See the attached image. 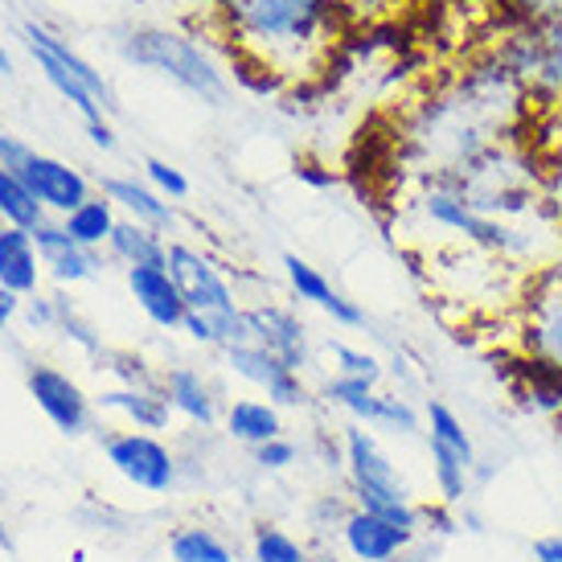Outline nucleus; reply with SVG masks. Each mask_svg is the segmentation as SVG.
<instances>
[{
    "mask_svg": "<svg viewBox=\"0 0 562 562\" xmlns=\"http://www.w3.org/2000/svg\"><path fill=\"white\" fill-rule=\"evenodd\" d=\"M538 108L509 66L488 49L456 66L448 79L415 99L398 120V165L406 186L464 169L488 148L533 140Z\"/></svg>",
    "mask_w": 562,
    "mask_h": 562,
    "instance_id": "1",
    "label": "nucleus"
},
{
    "mask_svg": "<svg viewBox=\"0 0 562 562\" xmlns=\"http://www.w3.org/2000/svg\"><path fill=\"white\" fill-rule=\"evenodd\" d=\"M210 13L238 75L259 91L325 75L353 25L345 0H210Z\"/></svg>",
    "mask_w": 562,
    "mask_h": 562,
    "instance_id": "2",
    "label": "nucleus"
},
{
    "mask_svg": "<svg viewBox=\"0 0 562 562\" xmlns=\"http://www.w3.org/2000/svg\"><path fill=\"white\" fill-rule=\"evenodd\" d=\"M436 186L456 189L484 218H533L542 214V148L533 140L497 144L464 169L436 177Z\"/></svg>",
    "mask_w": 562,
    "mask_h": 562,
    "instance_id": "3",
    "label": "nucleus"
},
{
    "mask_svg": "<svg viewBox=\"0 0 562 562\" xmlns=\"http://www.w3.org/2000/svg\"><path fill=\"white\" fill-rule=\"evenodd\" d=\"M165 267L177 280L181 296H186V333L193 345L202 349H231V345L250 341L247 337V304L238 300L231 276L222 271L218 259H210L202 247L193 243H169Z\"/></svg>",
    "mask_w": 562,
    "mask_h": 562,
    "instance_id": "4",
    "label": "nucleus"
},
{
    "mask_svg": "<svg viewBox=\"0 0 562 562\" xmlns=\"http://www.w3.org/2000/svg\"><path fill=\"white\" fill-rule=\"evenodd\" d=\"M341 431V452H345V493L353 501V509H366V514L391 521L398 530L423 533V509L427 501L415 497V488L406 481V469L391 456L386 439L361 427V423H345L337 427Z\"/></svg>",
    "mask_w": 562,
    "mask_h": 562,
    "instance_id": "5",
    "label": "nucleus"
},
{
    "mask_svg": "<svg viewBox=\"0 0 562 562\" xmlns=\"http://www.w3.org/2000/svg\"><path fill=\"white\" fill-rule=\"evenodd\" d=\"M115 54L124 63L172 82L177 91H186L189 99H198L205 108H226L231 103L235 82L226 75V66L189 33L169 30V25H132L115 37Z\"/></svg>",
    "mask_w": 562,
    "mask_h": 562,
    "instance_id": "6",
    "label": "nucleus"
},
{
    "mask_svg": "<svg viewBox=\"0 0 562 562\" xmlns=\"http://www.w3.org/2000/svg\"><path fill=\"white\" fill-rule=\"evenodd\" d=\"M505 321L517 358L562 394V259L533 271Z\"/></svg>",
    "mask_w": 562,
    "mask_h": 562,
    "instance_id": "7",
    "label": "nucleus"
},
{
    "mask_svg": "<svg viewBox=\"0 0 562 562\" xmlns=\"http://www.w3.org/2000/svg\"><path fill=\"white\" fill-rule=\"evenodd\" d=\"M497 58L521 79L538 108L533 140L547 132H562V13L538 25L505 30L497 42Z\"/></svg>",
    "mask_w": 562,
    "mask_h": 562,
    "instance_id": "8",
    "label": "nucleus"
},
{
    "mask_svg": "<svg viewBox=\"0 0 562 562\" xmlns=\"http://www.w3.org/2000/svg\"><path fill=\"white\" fill-rule=\"evenodd\" d=\"M21 42H25L30 58L37 63V70H42V79L63 94L70 108L79 111L82 124L108 120L111 111H115V91H111L108 75L94 63H87L66 37L49 33L46 25H37V21H25V25H21Z\"/></svg>",
    "mask_w": 562,
    "mask_h": 562,
    "instance_id": "9",
    "label": "nucleus"
},
{
    "mask_svg": "<svg viewBox=\"0 0 562 562\" xmlns=\"http://www.w3.org/2000/svg\"><path fill=\"white\" fill-rule=\"evenodd\" d=\"M99 452L108 460V469L124 484H132L144 497H169L181 484V456L172 452V443L153 431H132V427H103Z\"/></svg>",
    "mask_w": 562,
    "mask_h": 562,
    "instance_id": "10",
    "label": "nucleus"
},
{
    "mask_svg": "<svg viewBox=\"0 0 562 562\" xmlns=\"http://www.w3.org/2000/svg\"><path fill=\"white\" fill-rule=\"evenodd\" d=\"M321 398L349 415V423H361L382 439H415L423 436V406L411 403L406 391H382L358 378L333 374L321 386Z\"/></svg>",
    "mask_w": 562,
    "mask_h": 562,
    "instance_id": "11",
    "label": "nucleus"
},
{
    "mask_svg": "<svg viewBox=\"0 0 562 562\" xmlns=\"http://www.w3.org/2000/svg\"><path fill=\"white\" fill-rule=\"evenodd\" d=\"M25 391L37 403V411L49 419V427L66 439H82L94 431V394H87L75 374H66L54 361H25Z\"/></svg>",
    "mask_w": 562,
    "mask_h": 562,
    "instance_id": "12",
    "label": "nucleus"
},
{
    "mask_svg": "<svg viewBox=\"0 0 562 562\" xmlns=\"http://www.w3.org/2000/svg\"><path fill=\"white\" fill-rule=\"evenodd\" d=\"M222 366H226V374L247 382L250 394H263L267 403L280 406L283 415L288 411H304V406L313 403V391H308L304 374L288 370L276 353H267L263 345L255 341L231 345V349H222Z\"/></svg>",
    "mask_w": 562,
    "mask_h": 562,
    "instance_id": "13",
    "label": "nucleus"
},
{
    "mask_svg": "<svg viewBox=\"0 0 562 562\" xmlns=\"http://www.w3.org/2000/svg\"><path fill=\"white\" fill-rule=\"evenodd\" d=\"M247 337L255 345H263L267 353H276L296 374H308L316 366L313 328H308V321L296 308H288V304H276V300L247 304Z\"/></svg>",
    "mask_w": 562,
    "mask_h": 562,
    "instance_id": "14",
    "label": "nucleus"
},
{
    "mask_svg": "<svg viewBox=\"0 0 562 562\" xmlns=\"http://www.w3.org/2000/svg\"><path fill=\"white\" fill-rule=\"evenodd\" d=\"M13 172L30 186L33 198L46 205L49 218H66L87 198H94V181L79 165H70L63 157H49V153H37V148H25L21 160L13 165Z\"/></svg>",
    "mask_w": 562,
    "mask_h": 562,
    "instance_id": "15",
    "label": "nucleus"
},
{
    "mask_svg": "<svg viewBox=\"0 0 562 562\" xmlns=\"http://www.w3.org/2000/svg\"><path fill=\"white\" fill-rule=\"evenodd\" d=\"M160 391L169 398L172 415L193 427V431H214L222 427V411H226V398H222L218 382L205 374L202 366L193 361H172L160 370Z\"/></svg>",
    "mask_w": 562,
    "mask_h": 562,
    "instance_id": "16",
    "label": "nucleus"
},
{
    "mask_svg": "<svg viewBox=\"0 0 562 562\" xmlns=\"http://www.w3.org/2000/svg\"><path fill=\"white\" fill-rule=\"evenodd\" d=\"M33 243H37V255H42V271L54 288H79V283H91L103 276L108 267V255L103 250H91L75 243V238L63 231V222L49 218L33 231Z\"/></svg>",
    "mask_w": 562,
    "mask_h": 562,
    "instance_id": "17",
    "label": "nucleus"
},
{
    "mask_svg": "<svg viewBox=\"0 0 562 562\" xmlns=\"http://www.w3.org/2000/svg\"><path fill=\"white\" fill-rule=\"evenodd\" d=\"M283 280H288V288H292V296H296L300 304H313V308H321L333 325L370 328V313L361 308L358 300H349L345 292H337L325 271H321V267H313L308 259H300L296 250H283Z\"/></svg>",
    "mask_w": 562,
    "mask_h": 562,
    "instance_id": "18",
    "label": "nucleus"
},
{
    "mask_svg": "<svg viewBox=\"0 0 562 562\" xmlns=\"http://www.w3.org/2000/svg\"><path fill=\"white\" fill-rule=\"evenodd\" d=\"M124 283L132 304L140 308L148 325L160 328V333H181V325H186V296H181L177 280L169 276V267H127Z\"/></svg>",
    "mask_w": 562,
    "mask_h": 562,
    "instance_id": "19",
    "label": "nucleus"
},
{
    "mask_svg": "<svg viewBox=\"0 0 562 562\" xmlns=\"http://www.w3.org/2000/svg\"><path fill=\"white\" fill-rule=\"evenodd\" d=\"M419 542L415 533L398 530L382 517L366 514V509H349L337 530V550L349 562H394L403 550H411Z\"/></svg>",
    "mask_w": 562,
    "mask_h": 562,
    "instance_id": "20",
    "label": "nucleus"
},
{
    "mask_svg": "<svg viewBox=\"0 0 562 562\" xmlns=\"http://www.w3.org/2000/svg\"><path fill=\"white\" fill-rule=\"evenodd\" d=\"M94 406L103 415H115L120 427L153 431V436H169L172 423H177L160 386H103V391L94 394Z\"/></svg>",
    "mask_w": 562,
    "mask_h": 562,
    "instance_id": "21",
    "label": "nucleus"
},
{
    "mask_svg": "<svg viewBox=\"0 0 562 562\" xmlns=\"http://www.w3.org/2000/svg\"><path fill=\"white\" fill-rule=\"evenodd\" d=\"M99 193L115 202L120 218H132V222H140V226H153V231H160V235H169L172 226H177V205H172L169 198H160L157 189L148 186L144 177L108 172V177L99 181Z\"/></svg>",
    "mask_w": 562,
    "mask_h": 562,
    "instance_id": "22",
    "label": "nucleus"
},
{
    "mask_svg": "<svg viewBox=\"0 0 562 562\" xmlns=\"http://www.w3.org/2000/svg\"><path fill=\"white\" fill-rule=\"evenodd\" d=\"M222 436L231 443H243V448H259V443H271V439L288 436V419L276 403H267L263 394H235L226 398V411H222Z\"/></svg>",
    "mask_w": 562,
    "mask_h": 562,
    "instance_id": "23",
    "label": "nucleus"
},
{
    "mask_svg": "<svg viewBox=\"0 0 562 562\" xmlns=\"http://www.w3.org/2000/svg\"><path fill=\"white\" fill-rule=\"evenodd\" d=\"M42 255L33 243V231H16V226H0V288L13 296L30 300L42 292Z\"/></svg>",
    "mask_w": 562,
    "mask_h": 562,
    "instance_id": "24",
    "label": "nucleus"
},
{
    "mask_svg": "<svg viewBox=\"0 0 562 562\" xmlns=\"http://www.w3.org/2000/svg\"><path fill=\"white\" fill-rule=\"evenodd\" d=\"M111 263L127 267H153V263H165V255H169V238L153 231V226H140V222L132 218H120V226L111 231L108 247H103Z\"/></svg>",
    "mask_w": 562,
    "mask_h": 562,
    "instance_id": "25",
    "label": "nucleus"
},
{
    "mask_svg": "<svg viewBox=\"0 0 562 562\" xmlns=\"http://www.w3.org/2000/svg\"><path fill=\"white\" fill-rule=\"evenodd\" d=\"M169 559L172 562H238V547L222 530L205 521H186L169 533Z\"/></svg>",
    "mask_w": 562,
    "mask_h": 562,
    "instance_id": "26",
    "label": "nucleus"
},
{
    "mask_svg": "<svg viewBox=\"0 0 562 562\" xmlns=\"http://www.w3.org/2000/svg\"><path fill=\"white\" fill-rule=\"evenodd\" d=\"M250 562H316V547L308 538H296L280 521H255L247 538Z\"/></svg>",
    "mask_w": 562,
    "mask_h": 562,
    "instance_id": "27",
    "label": "nucleus"
},
{
    "mask_svg": "<svg viewBox=\"0 0 562 562\" xmlns=\"http://www.w3.org/2000/svg\"><path fill=\"white\" fill-rule=\"evenodd\" d=\"M58 222H63V231L75 238V243H82V247H91V250H103L108 247L111 231L120 226V210H115L111 198L94 193V198H87L79 210H70V214Z\"/></svg>",
    "mask_w": 562,
    "mask_h": 562,
    "instance_id": "28",
    "label": "nucleus"
},
{
    "mask_svg": "<svg viewBox=\"0 0 562 562\" xmlns=\"http://www.w3.org/2000/svg\"><path fill=\"white\" fill-rule=\"evenodd\" d=\"M49 222L46 205L30 193V186L16 177L13 169L0 165V226H16V231H37Z\"/></svg>",
    "mask_w": 562,
    "mask_h": 562,
    "instance_id": "29",
    "label": "nucleus"
},
{
    "mask_svg": "<svg viewBox=\"0 0 562 562\" xmlns=\"http://www.w3.org/2000/svg\"><path fill=\"white\" fill-rule=\"evenodd\" d=\"M349 509H353L349 493H333V488H328V493H316V497L304 505V526L313 533L308 542H313V547H333Z\"/></svg>",
    "mask_w": 562,
    "mask_h": 562,
    "instance_id": "30",
    "label": "nucleus"
},
{
    "mask_svg": "<svg viewBox=\"0 0 562 562\" xmlns=\"http://www.w3.org/2000/svg\"><path fill=\"white\" fill-rule=\"evenodd\" d=\"M54 304H58V321H54V337H66V341L82 349L91 361H99L108 353V345H103V333L87 321V316L75 308V300L66 296V292H54Z\"/></svg>",
    "mask_w": 562,
    "mask_h": 562,
    "instance_id": "31",
    "label": "nucleus"
},
{
    "mask_svg": "<svg viewBox=\"0 0 562 562\" xmlns=\"http://www.w3.org/2000/svg\"><path fill=\"white\" fill-rule=\"evenodd\" d=\"M328 358H333V374L341 378H358V382H370V386H382V378H386L382 358L366 345L328 341Z\"/></svg>",
    "mask_w": 562,
    "mask_h": 562,
    "instance_id": "32",
    "label": "nucleus"
},
{
    "mask_svg": "<svg viewBox=\"0 0 562 562\" xmlns=\"http://www.w3.org/2000/svg\"><path fill=\"white\" fill-rule=\"evenodd\" d=\"M99 370H108L111 386H160V370L132 349H108L99 358Z\"/></svg>",
    "mask_w": 562,
    "mask_h": 562,
    "instance_id": "33",
    "label": "nucleus"
},
{
    "mask_svg": "<svg viewBox=\"0 0 562 562\" xmlns=\"http://www.w3.org/2000/svg\"><path fill=\"white\" fill-rule=\"evenodd\" d=\"M300 456H304V448H300L292 436H280L271 439V443H259V448H250V464L259 472H267V476H283V472H292L300 464Z\"/></svg>",
    "mask_w": 562,
    "mask_h": 562,
    "instance_id": "34",
    "label": "nucleus"
},
{
    "mask_svg": "<svg viewBox=\"0 0 562 562\" xmlns=\"http://www.w3.org/2000/svg\"><path fill=\"white\" fill-rule=\"evenodd\" d=\"M144 181L157 189L160 198H169L172 205L186 202L189 193H193V186H189V177L177 165H169L165 157H144Z\"/></svg>",
    "mask_w": 562,
    "mask_h": 562,
    "instance_id": "35",
    "label": "nucleus"
},
{
    "mask_svg": "<svg viewBox=\"0 0 562 562\" xmlns=\"http://www.w3.org/2000/svg\"><path fill=\"white\" fill-rule=\"evenodd\" d=\"M497 13L505 16V30H521L562 13V0H497Z\"/></svg>",
    "mask_w": 562,
    "mask_h": 562,
    "instance_id": "36",
    "label": "nucleus"
},
{
    "mask_svg": "<svg viewBox=\"0 0 562 562\" xmlns=\"http://www.w3.org/2000/svg\"><path fill=\"white\" fill-rule=\"evenodd\" d=\"M542 210L562 222V140L542 153Z\"/></svg>",
    "mask_w": 562,
    "mask_h": 562,
    "instance_id": "37",
    "label": "nucleus"
},
{
    "mask_svg": "<svg viewBox=\"0 0 562 562\" xmlns=\"http://www.w3.org/2000/svg\"><path fill=\"white\" fill-rule=\"evenodd\" d=\"M21 321L30 325L33 337H54V321H58V304H54V292H37V296L25 300V308H21Z\"/></svg>",
    "mask_w": 562,
    "mask_h": 562,
    "instance_id": "38",
    "label": "nucleus"
},
{
    "mask_svg": "<svg viewBox=\"0 0 562 562\" xmlns=\"http://www.w3.org/2000/svg\"><path fill=\"white\" fill-rule=\"evenodd\" d=\"M530 559L533 562H562V530L538 533L530 542Z\"/></svg>",
    "mask_w": 562,
    "mask_h": 562,
    "instance_id": "39",
    "label": "nucleus"
},
{
    "mask_svg": "<svg viewBox=\"0 0 562 562\" xmlns=\"http://www.w3.org/2000/svg\"><path fill=\"white\" fill-rule=\"evenodd\" d=\"M87 127V140L94 144V148H103V153H111L115 148V127H111V120H91V124H82Z\"/></svg>",
    "mask_w": 562,
    "mask_h": 562,
    "instance_id": "40",
    "label": "nucleus"
},
{
    "mask_svg": "<svg viewBox=\"0 0 562 562\" xmlns=\"http://www.w3.org/2000/svg\"><path fill=\"white\" fill-rule=\"evenodd\" d=\"M21 308H25V300L0 288V333H9V328H13L16 321H21Z\"/></svg>",
    "mask_w": 562,
    "mask_h": 562,
    "instance_id": "41",
    "label": "nucleus"
},
{
    "mask_svg": "<svg viewBox=\"0 0 562 562\" xmlns=\"http://www.w3.org/2000/svg\"><path fill=\"white\" fill-rule=\"evenodd\" d=\"M300 177H304L308 186H321V189L337 186V177H333V172H321V165H300Z\"/></svg>",
    "mask_w": 562,
    "mask_h": 562,
    "instance_id": "42",
    "label": "nucleus"
},
{
    "mask_svg": "<svg viewBox=\"0 0 562 562\" xmlns=\"http://www.w3.org/2000/svg\"><path fill=\"white\" fill-rule=\"evenodd\" d=\"M16 66H13V54L4 49V42H0V79H13Z\"/></svg>",
    "mask_w": 562,
    "mask_h": 562,
    "instance_id": "43",
    "label": "nucleus"
},
{
    "mask_svg": "<svg viewBox=\"0 0 562 562\" xmlns=\"http://www.w3.org/2000/svg\"><path fill=\"white\" fill-rule=\"evenodd\" d=\"M13 550V533H9V521L0 517V554H9Z\"/></svg>",
    "mask_w": 562,
    "mask_h": 562,
    "instance_id": "44",
    "label": "nucleus"
},
{
    "mask_svg": "<svg viewBox=\"0 0 562 562\" xmlns=\"http://www.w3.org/2000/svg\"><path fill=\"white\" fill-rule=\"evenodd\" d=\"M554 247H559V259H562V222H554Z\"/></svg>",
    "mask_w": 562,
    "mask_h": 562,
    "instance_id": "45",
    "label": "nucleus"
},
{
    "mask_svg": "<svg viewBox=\"0 0 562 562\" xmlns=\"http://www.w3.org/2000/svg\"><path fill=\"white\" fill-rule=\"evenodd\" d=\"M0 132H4V124H0Z\"/></svg>",
    "mask_w": 562,
    "mask_h": 562,
    "instance_id": "46",
    "label": "nucleus"
},
{
    "mask_svg": "<svg viewBox=\"0 0 562 562\" xmlns=\"http://www.w3.org/2000/svg\"><path fill=\"white\" fill-rule=\"evenodd\" d=\"M0 493H4V488H0Z\"/></svg>",
    "mask_w": 562,
    "mask_h": 562,
    "instance_id": "47",
    "label": "nucleus"
}]
</instances>
